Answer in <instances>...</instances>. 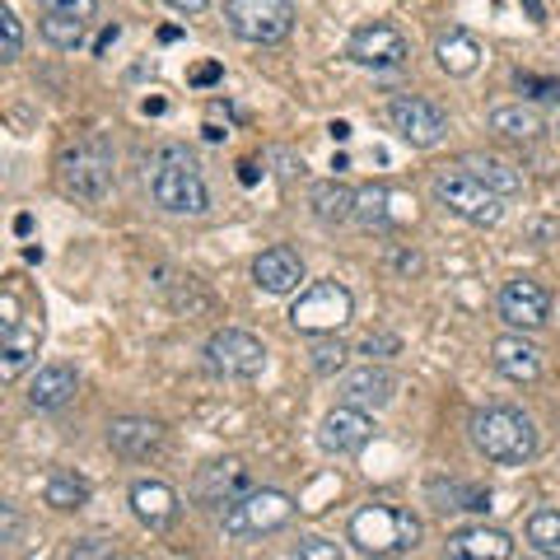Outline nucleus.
I'll return each mask as SVG.
<instances>
[{
  "instance_id": "6e6552de",
  "label": "nucleus",
  "mask_w": 560,
  "mask_h": 560,
  "mask_svg": "<svg viewBox=\"0 0 560 560\" xmlns=\"http://www.w3.org/2000/svg\"><path fill=\"white\" fill-rule=\"evenodd\" d=\"M61 187L75 196V201H89V206H99V201L113 192V154H107L103 140H85V145H75L61 154Z\"/></svg>"
},
{
  "instance_id": "f704fd0d",
  "label": "nucleus",
  "mask_w": 560,
  "mask_h": 560,
  "mask_svg": "<svg viewBox=\"0 0 560 560\" xmlns=\"http://www.w3.org/2000/svg\"><path fill=\"white\" fill-rule=\"evenodd\" d=\"M0 28H5V52H0V56L14 61V56L24 52V28H20V14L5 10V14H0Z\"/></svg>"
},
{
  "instance_id": "aec40b11",
  "label": "nucleus",
  "mask_w": 560,
  "mask_h": 560,
  "mask_svg": "<svg viewBox=\"0 0 560 560\" xmlns=\"http://www.w3.org/2000/svg\"><path fill=\"white\" fill-rule=\"evenodd\" d=\"M481 56H486V47H481L476 34H467V28H448V34L434 38V66L444 75H454V80L472 75L481 66Z\"/></svg>"
},
{
  "instance_id": "473e14b6",
  "label": "nucleus",
  "mask_w": 560,
  "mask_h": 560,
  "mask_svg": "<svg viewBox=\"0 0 560 560\" xmlns=\"http://www.w3.org/2000/svg\"><path fill=\"white\" fill-rule=\"evenodd\" d=\"M513 85H519L523 99H537V103H560V80H542V75H527V71H519V75H513Z\"/></svg>"
},
{
  "instance_id": "dca6fc26",
  "label": "nucleus",
  "mask_w": 560,
  "mask_h": 560,
  "mask_svg": "<svg viewBox=\"0 0 560 560\" xmlns=\"http://www.w3.org/2000/svg\"><path fill=\"white\" fill-rule=\"evenodd\" d=\"M253 280H257V290H267V294H294L300 280H304V262L290 243H276V247H267V253H257Z\"/></svg>"
},
{
  "instance_id": "393cba45",
  "label": "nucleus",
  "mask_w": 560,
  "mask_h": 560,
  "mask_svg": "<svg viewBox=\"0 0 560 560\" xmlns=\"http://www.w3.org/2000/svg\"><path fill=\"white\" fill-rule=\"evenodd\" d=\"M425 495H430V505L434 509H472V513H481V509H491V491H481V486H467V481H444V476H434L430 486H425Z\"/></svg>"
},
{
  "instance_id": "1a4fd4ad",
  "label": "nucleus",
  "mask_w": 560,
  "mask_h": 560,
  "mask_svg": "<svg viewBox=\"0 0 560 560\" xmlns=\"http://www.w3.org/2000/svg\"><path fill=\"white\" fill-rule=\"evenodd\" d=\"M206 369L220 373V379H257L267 369V346L253 336V332H239V327H220L211 341H206Z\"/></svg>"
},
{
  "instance_id": "79ce46f5",
  "label": "nucleus",
  "mask_w": 560,
  "mask_h": 560,
  "mask_svg": "<svg viewBox=\"0 0 560 560\" xmlns=\"http://www.w3.org/2000/svg\"><path fill=\"white\" fill-rule=\"evenodd\" d=\"M117 34H122V28H117V24H107V28H103V34H99V42H93V52H99V56H103V52H107V47H113V42H117Z\"/></svg>"
},
{
  "instance_id": "f257e3e1",
  "label": "nucleus",
  "mask_w": 560,
  "mask_h": 560,
  "mask_svg": "<svg viewBox=\"0 0 560 560\" xmlns=\"http://www.w3.org/2000/svg\"><path fill=\"white\" fill-rule=\"evenodd\" d=\"M150 196L168 215H206L211 187L201 174V160L187 145H160L150 154Z\"/></svg>"
},
{
  "instance_id": "9b49d317",
  "label": "nucleus",
  "mask_w": 560,
  "mask_h": 560,
  "mask_svg": "<svg viewBox=\"0 0 560 560\" xmlns=\"http://www.w3.org/2000/svg\"><path fill=\"white\" fill-rule=\"evenodd\" d=\"M387 127H393L411 150H434L448 136V113L440 103L420 99V93H407V99L387 103Z\"/></svg>"
},
{
  "instance_id": "6ab92c4d",
  "label": "nucleus",
  "mask_w": 560,
  "mask_h": 560,
  "mask_svg": "<svg viewBox=\"0 0 560 560\" xmlns=\"http://www.w3.org/2000/svg\"><path fill=\"white\" fill-rule=\"evenodd\" d=\"M491 365L495 373H505L509 383H537L542 379V346L523 336H500L491 341Z\"/></svg>"
},
{
  "instance_id": "423d86ee",
  "label": "nucleus",
  "mask_w": 560,
  "mask_h": 560,
  "mask_svg": "<svg viewBox=\"0 0 560 560\" xmlns=\"http://www.w3.org/2000/svg\"><path fill=\"white\" fill-rule=\"evenodd\" d=\"M351 318H355V294L341 280H314L308 290H300V300L290 308V327L300 336L341 332Z\"/></svg>"
},
{
  "instance_id": "58836bf2",
  "label": "nucleus",
  "mask_w": 560,
  "mask_h": 560,
  "mask_svg": "<svg viewBox=\"0 0 560 560\" xmlns=\"http://www.w3.org/2000/svg\"><path fill=\"white\" fill-rule=\"evenodd\" d=\"M14 537H20V513H14V505H0V542L10 547Z\"/></svg>"
},
{
  "instance_id": "2f4dec72",
  "label": "nucleus",
  "mask_w": 560,
  "mask_h": 560,
  "mask_svg": "<svg viewBox=\"0 0 560 560\" xmlns=\"http://www.w3.org/2000/svg\"><path fill=\"white\" fill-rule=\"evenodd\" d=\"M346 355H351V351L336 341V332H327L318 346L308 351V365H314V373H336L341 365H346Z\"/></svg>"
},
{
  "instance_id": "c85d7f7f",
  "label": "nucleus",
  "mask_w": 560,
  "mask_h": 560,
  "mask_svg": "<svg viewBox=\"0 0 560 560\" xmlns=\"http://www.w3.org/2000/svg\"><path fill=\"white\" fill-rule=\"evenodd\" d=\"M42 500L52 509H61V513H71V509L89 505V486L75 472H66V467H56V472L47 476V486H42Z\"/></svg>"
},
{
  "instance_id": "39448f33",
  "label": "nucleus",
  "mask_w": 560,
  "mask_h": 560,
  "mask_svg": "<svg viewBox=\"0 0 560 560\" xmlns=\"http://www.w3.org/2000/svg\"><path fill=\"white\" fill-rule=\"evenodd\" d=\"M434 201H440L444 211H454L458 220L467 225H476V229H491V225H500V215H505V196L495 192V187H486L476 174H467V168H454V174H440L434 178Z\"/></svg>"
},
{
  "instance_id": "ddd939ff",
  "label": "nucleus",
  "mask_w": 560,
  "mask_h": 560,
  "mask_svg": "<svg viewBox=\"0 0 560 560\" xmlns=\"http://www.w3.org/2000/svg\"><path fill=\"white\" fill-rule=\"evenodd\" d=\"M369 440H373V420H369V411L351 407V402L327 411L318 425V444H322V454H332V458H355Z\"/></svg>"
},
{
  "instance_id": "e433bc0d",
  "label": "nucleus",
  "mask_w": 560,
  "mask_h": 560,
  "mask_svg": "<svg viewBox=\"0 0 560 560\" xmlns=\"http://www.w3.org/2000/svg\"><path fill=\"white\" fill-rule=\"evenodd\" d=\"M369 360H387V355H397L402 351V341L397 336H387V332H379V336H365V346H360Z\"/></svg>"
},
{
  "instance_id": "a878e982",
  "label": "nucleus",
  "mask_w": 560,
  "mask_h": 560,
  "mask_svg": "<svg viewBox=\"0 0 560 560\" xmlns=\"http://www.w3.org/2000/svg\"><path fill=\"white\" fill-rule=\"evenodd\" d=\"M486 127L495 136H505V140H537L542 136V117L533 113V107H523V103H500V107H491Z\"/></svg>"
},
{
  "instance_id": "7ed1b4c3",
  "label": "nucleus",
  "mask_w": 560,
  "mask_h": 560,
  "mask_svg": "<svg viewBox=\"0 0 560 560\" xmlns=\"http://www.w3.org/2000/svg\"><path fill=\"white\" fill-rule=\"evenodd\" d=\"M346 542L360 556H402L420 547V519L393 505H369L351 519Z\"/></svg>"
},
{
  "instance_id": "c9c22d12",
  "label": "nucleus",
  "mask_w": 560,
  "mask_h": 560,
  "mask_svg": "<svg viewBox=\"0 0 560 560\" xmlns=\"http://www.w3.org/2000/svg\"><path fill=\"white\" fill-rule=\"evenodd\" d=\"M42 5L56 14H75V20H93L99 14V0H42Z\"/></svg>"
},
{
  "instance_id": "f3484780",
  "label": "nucleus",
  "mask_w": 560,
  "mask_h": 560,
  "mask_svg": "<svg viewBox=\"0 0 560 560\" xmlns=\"http://www.w3.org/2000/svg\"><path fill=\"white\" fill-rule=\"evenodd\" d=\"M178 491L168 486V481H136L131 486V513L140 523L150 527V533H164V527L178 523Z\"/></svg>"
},
{
  "instance_id": "49530a36",
  "label": "nucleus",
  "mask_w": 560,
  "mask_h": 560,
  "mask_svg": "<svg viewBox=\"0 0 560 560\" xmlns=\"http://www.w3.org/2000/svg\"><path fill=\"white\" fill-rule=\"evenodd\" d=\"M327 131H332V140H341V145H346V140H351V127H346V122H332V127H327Z\"/></svg>"
},
{
  "instance_id": "c756f323",
  "label": "nucleus",
  "mask_w": 560,
  "mask_h": 560,
  "mask_svg": "<svg viewBox=\"0 0 560 560\" xmlns=\"http://www.w3.org/2000/svg\"><path fill=\"white\" fill-rule=\"evenodd\" d=\"M523 533H527V547H533L537 556L560 560V509H537Z\"/></svg>"
},
{
  "instance_id": "a18cd8bd",
  "label": "nucleus",
  "mask_w": 560,
  "mask_h": 560,
  "mask_svg": "<svg viewBox=\"0 0 560 560\" xmlns=\"http://www.w3.org/2000/svg\"><path fill=\"white\" fill-rule=\"evenodd\" d=\"M397 271H420V257L416 253H397Z\"/></svg>"
},
{
  "instance_id": "4468645a",
  "label": "nucleus",
  "mask_w": 560,
  "mask_h": 560,
  "mask_svg": "<svg viewBox=\"0 0 560 560\" xmlns=\"http://www.w3.org/2000/svg\"><path fill=\"white\" fill-rule=\"evenodd\" d=\"M247 491H253V476H247V467L239 458L206 462L196 472V481H192V500L206 505V509H225V505H233Z\"/></svg>"
},
{
  "instance_id": "4be33fe9",
  "label": "nucleus",
  "mask_w": 560,
  "mask_h": 560,
  "mask_svg": "<svg viewBox=\"0 0 560 560\" xmlns=\"http://www.w3.org/2000/svg\"><path fill=\"white\" fill-rule=\"evenodd\" d=\"M80 393V373L71 365H47L34 373V383H28V407L34 411H61L66 402H75Z\"/></svg>"
},
{
  "instance_id": "a19ab883",
  "label": "nucleus",
  "mask_w": 560,
  "mask_h": 560,
  "mask_svg": "<svg viewBox=\"0 0 560 560\" xmlns=\"http://www.w3.org/2000/svg\"><path fill=\"white\" fill-rule=\"evenodd\" d=\"M164 5H168V10H178V14H201V10L211 5V0H164Z\"/></svg>"
},
{
  "instance_id": "0eeeda50",
  "label": "nucleus",
  "mask_w": 560,
  "mask_h": 560,
  "mask_svg": "<svg viewBox=\"0 0 560 560\" xmlns=\"http://www.w3.org/2000/svg\"><path fill=\"white\" fill-rule=\"evenodd\" d=\"M225 20L243 42L276 47L294 34V0H225Z\"/></svg>"
},
{
  "instance_id": "37998d69",
  "label": "nucleus",
  "mask_w": 560,
  "mask_h": 560,
  "mask_svg": "<svg viewBox=\"0 0 560 560\" xmlns=\"http://www.w3.org/2000/svg\"><path fill=\"white\" fill-rule=\"evenodd\" d=\"M519 5H523V14H527L533 24H547V10H542V0H519Z\"/></svg>"
},
{
  "instance_id": "5701e85b",
  "label": "nucleus",
  "mask_w": 560,
  "mask_h": 560,
  "mask_svg": "<svg viewBox=\"0 0 560 560\" xmlns=\"http://www.w3.org/2000/svg\"><path fill=\"white\" fill-rule=\"evenodd\" d=\"M402 196L393 192V187H383V182H369L355 192V225H365L373 233H387V229H397L402 225Z\"/></svg>"
},
{
  "instance_id": "20e7f679",
  "label": "nucleus",
  "mask_w": 560,
  "mask_h": 560,
  "mask_svg": "<svg viewBox=\"0 0 560 560\" xmlns=\"http://www.w3.org/2000/svg\"><path fill=\"white\" fill-rule=\"evenodd\" d=\"M294 519V500L285 491H267V486H253L247 495H239L233 505H225L220 513V527H225V537L233 542H257V537H271L280 533Z\"/></svg>"
},
{
  "instance_id": "2eb2a0df",
  "label": "nucleus",
  "mask_w": 560,
  "mask_h": 560,
  "mask_svg": "<svg viewBox=\"0 0 560 560\" xmlns=\"http://www.w3.org/2000/svg\"><path fill=\"white\" fill-rule=\"evenodd\" d=\"M160 444H164V425L160 420H145V416H117L113 425H107V448H113L117 458H150V454H160Z\"/></svg>"
},
{
  "instance_id": "f03ea898",
  "label": "nucleus",
  "mask_w": 560,
  "mask_h": 560,
  "mask_svg": "<svg viewBox=\"0 0 560 560\" xmlns=\"http://www.w3.org/2000/svg\"><path fill=\"white\" fill-rule=\"evenodd\" d=\"M472 444L486 462L523 467L537 458V425L519 407H481L472 411Z\"/></svg>"
},
{
  "instance_id": "9d476101",
  "label": "nucleus",
  "mask_w": 560,
  "mask_h": 560,
  "mask_svg": "<svg viewBox=\"0 0 560 560\" xmlns=\"http://www.w3.org/2000/svg\"><path fill=\"white\" fill-rule=\"evenodd\" d=\"M346 56L355 61V66H365V71H397V66H407L411 42H407V34H402L397 24L373 20V24H360L351 34Z\"/></svg>"
},
{
  "instance_id": "cd10ccee",
  "label": "nucleus",
  "mask_w": 560,
  "mask_h": 560,
  "mask_svg": "<svg viewBox=\"0 0 560 560\" xmlns=\"http://www.w3.org/2000/svg\"><path fill=\"white\" fill-rule=\"evenodd\" d=\"M314 220L318 225H346V220H355V192L351 187H341V182H322V187H314Z\"/></svg>"
},
{
  "instance_id": "7c9ffc66",
  "label": "nucleus",
  "mask_w": 560,
  "mask_h": 560,
  "mask_svg": "<svg viewBox=\"0 0 560 560\" xmlns=\"http://www.w3.org/2000/svg\"><path fill=\"white\" fill-rule=\"evenodd\" d=\"M85 28H89V20H75V14H56V10L42 14V38L61 47V52H75V47L85 42Z\"/></svg>"
},
{
  "instance_id": "ea45409f",
  "label": "nucleus",
  "mask_w": 560,
  "mask_h": 560,
  "mask_svg": "<svg viewBox=\"0 0 560 560\" xmlns=\"http://www.w3.org/2000/svg\"><path fill=\"white\" fill-rule=\"evenodd\" d=\"M220 75H225V71H220V66H215V61H211V66H196V71H192V85H196V89H206V85H215V80H220Z\"/></svg>"
},
{
  "instance_id": "412c9836",
  "label": "nucleus",
  "mask_w": 560,
  "mask_h": 560,
  "mask_svg": "<svg viewBox=\"0 0 560 560\" xmlns=\"http://www.w3.org/2000/svg\"><path fill=\"white\" fill-rule=\"evenodd\" d=\"M444 551L448 556H458V560H509L513 556V537L500 533V527H458L454 537L444 542Z\"/></svg>"
},
{
  "instance_id": "c03bdc74",
  "label": "nucleus",
  "mask_w": 560,
  "mask_h": 560,
  "mask_svg": "<svg viewBox=\"0 0 560 560\" xmlns=\"http://www.w3.org/2000/svg\"><path fill=\"white\" fill-rule=\"evenodd\" d=\"M257 178H262V174H257V164H253V160H247V164H239V182H243V187H253Z\"/></svg>"
},
{
  "instance_id": "b1692460",
  "label": "nucleus",
  "mask_w": 560,
  "mask_h": 560,
  "mask_svg": "<svg viewBox=\"0 0 560 560\" xmlns=\"http://www.w3.org/2000/svg\"><path fill=\"white\" fill-rule=\"evenodd\" d=\"M38 341H42V327H24V322L5 327V341H0V373H5V379H20V373L38 360Z\"/></svg>"
},
{
  "instance_id": "72a5a7b5",
  "label": "nucleus",
  "mask_w": 560,
  "mask_h": 560,
  "mask_svg": "<svg viewBox=\"0 0 560 560\" xmlns=\"http://www.w3.org/2000/svg\"><path fill=\"white\" fill-rule=\"evenodd\" d=\"M294 556H304V560H341V547H336V542H327V537H300Z\"/></svg>"
},
{
  "instance_id": "a211bd4d",
  "label": "nucleus",
  "mask_w": 560,
  "mask_h": 560,
  "mask_svg": "<svg viewBox=\"0 0 560 560\" xmlns=\"http://www.w3.org/2000/svg\"><path fill=\"white\" fill-rule=\"evenodd\" d=\"M393 393H397V379H393L387 369H373V365L355 369V373H346V379L336 383V397L351 402V407H360V411L387 407V402H393Z\"/></svg>"
},
{
  "instance_id": "4c0bfd02",
  "label": "nucleus",
  "mask_w": 560,
  "mask_h": 560,
  "mask_svg": "<svg viewBox=\"0 0 560 560\" xmlns=\"http://www.w3.org/2000/svg\"><path fill=\"white\" fill-rule=\"evenodd\" d=\"M66 556H85V560H107V556H113V547H107V542H93V537H85V542H71V547H66Z\"/></svg>"
},
{
  "instance_id": "f8f14e48",
  "label": "nucleus",
  "mask_w": 560,
  "mask_h": 560,
  "mask_svg": "<svg viewBox=\"0 0 560 560\" xmlns=\"http://www.w3.org/2000/svg\"><path fill=\"white\" fill-rule=\"evenodd\" d=\"M500 318L509 327H519V332H533L551 318V290L542 285L533 276H513L500 285Z\"/></svg>"
},
{
  "instance_id": "bb28decb",
  "label": "nucleus",
  "mask_w": 560,
  "mask_h": 560,
  "mask_svg": "<svg viewBox=\"0 0 560 560\" xmlns=\"http://www.w3.org/2000/svg\"><path fill=\"white\" fill-rule=\"evenodd\" d=\"M462 168L467 174H476L486 187H495L500 196H519L523 192V174L505 160H491V154H462Z\"/></svg>"
},
{
  "instance_id": "de8ad7c7",
  "label": "nucleus",
  "mask_w": 560,
  "mask_h": 560,
  "mask_svg": "<svg viewBox=\"0 0 560 560\" xmlns=\"http://www.w3.org/2000/svg\"><path fill=\"white\" fill-rule=\"evenodd\" d=\"M556 131H560V127H556Z\"/></svg>"
}]
</instances>
